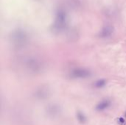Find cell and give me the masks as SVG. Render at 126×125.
<instances>
[{
	"label": "cell",
	"instance_id": "cell-1",
	"mask_svg": "<svg viewBox=\"0 0 126 125\" xmlns=\"http://www.w3.org/2000/svg\"><path fill=\"white\" fill-rule=\"evenodd\" d=\"M89 75H90L89 71L86 69H75L71 73V76L73 77H75V78H83V77H86Z\"/></svg>",
	"mask_w": 126,
	"mask_h": 125
},
{
	"label": "cell",
	"instance_id": "cell-2",
	"mask_svg": "<svg viewBox=\"0 0 126 125\" xmlns=\"http://www.w3.org/2000/svg\"><path fill=\"white\" fill-rule=\"evenodd\" d=\"M110 102L108 100H104L103 102H101L97 106V110L98 111H103L106 108H107L109 105Z\"/></svg>",
	"mask_w": 126,
	"mask_h": 125
},
{
	"label": "cell",
	"instance_id": "cell-3",
	"mask_svg": "<svg viewBox=\"0 0 126 125\" xmlns=\"http://www.w3.org/2000/svg\"><path fill=\"white\" fill-rule=\"evenodd\" d=\"M111 33H112V28L111 27H106L103 29V31L101 32V36L107 37V36L110 35Z\"/></svg>",
	"mask_w": 126,
	"mask_h": 125
},
{
	"label": "cell",
	"instance_id": "cell-4",
	"mask_svg": "<svg viewBox=\"0 0 126 125\" xmlns=\"http://www.w3.org/2000/svg\"><path fill=\"white\" fill-rule=\"evenodd\" d=\"M105 84H106L105 80H101L97 81V82L95 83V86H96L97 88H101V87H103V85H105Z\"/></svg>",
	"mask_w": 126,
	"mask_h": 125
},
{
	"label": "cell",
	"instance_id": "cell-5",
	"mask_svg": "<svg viewBox=\"0 0 126 125\" xmlns=\"http://www.w3.org/2000/svg\"><path fill=\"white\" fill-rule=\"evenodd\" d=\"M78 120L81 123H83L85 122V117H84V116L81 113H78Z\"/></svg>",
	"mask_w": 126,
	"mask_h": 125
},
{
	"label": "cell",
	"instance_id": "cell-6",
	"mask_svg": "<svg viewBox=\"0 0 126 125\" xmlns=\"http://www.w3.org/2000/svg\"><path fill=\"white\" fill-rule=\"evenodd\" d=\"M119 122H120V125H124L125 124V121H124V119L123 118H120L119 119Z\"/></svg>",
	"mask_w": 126,
	"mask_h": 125
}]
</instances>
